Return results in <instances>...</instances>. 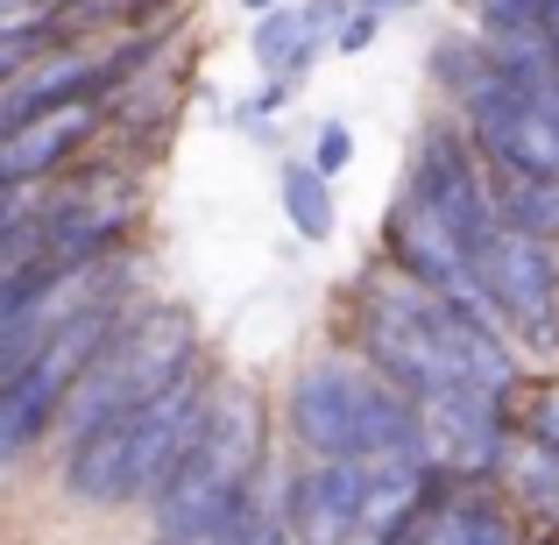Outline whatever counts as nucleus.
I'll return each mask as SVG.
<instances>
[{"instance_id":"nucleus-15","label":"nucleus","mask_w":559,"mask_h":545,"mask_svg":"<svg viewBox=\"0 0 559 545\" xmlns=\"http://www.w3.org/2000/svg\"><path fill=\"white\" fill-rule=\"evenodd\" d=\"M276 205H284V220H290L298 241H333V227H341L333 178H319L305 156H284V164H276Z\"/></svg>"},{"instance_id":"nucleus-9","label":"nucleus","mask_w":559,"mask_h":545,"mask_svg":"<svg viewBox=\"0 0 559 545\" xmlns=\"http://www.w3.org/2000/svg\"><path fill=\"white\" fill-rule=\"evenodd\" d=\"M411 418H418V453L432 475L447 482H496V461L510 447V411L503 396L447 382V390L411 396Z\"/></svg>"},{"instance_id":"nucleus-6","label":"nucleus","mask_w":559,"mask_h":545,"mask_svg":"<svg viewBox=\"0 0 559 545\" xmlns=\"http://www.w3.org/2000/svg\"><path fill=\"white\" fill-rule=\"evenodd\" d=\"M114 319H121V305H85V312L57 319L50 341L36 347V362H28L22 376L0 382V475H8V467H22L28 453L50 439L57 404H64L71 376L93 362V347L114 333Z\"/></svg>"},{"instance_id":"nucleus-13","label":"nucleus","mask_w":559,"mask_h":545,"mask_svg":"<svg viewBox=\"0 0 559 545\" xmlns=\"http://www.w3.org/2000/svg\"><path fill=\"white\" fill-rule=\"evenodd\" d=\"M396 545H518V510L496 482H432L425 510Z\"/></svg>"},{"instance_id":"nucleus-22","label":"nucleus","mask_w":559,"mask_h":545,"mask_svg":"<svg viewBox=\"0 0 559 545\" xmlns=\"http://www.w3.org/2000/svg\"><path fill=\"white\" fill-rule=\"evenodd\" d=\"M28 205H36V185H28V191H0V248H8L14 234H22Z\"/></svg>"},{"instance_id":"nucleus-5","label":"nucleus","mask_w":559,"mask_h":545,"mask_svg":"<svg viewBox=\"0 0 559 545\" xmlns=\"http://www.w3.org/2000/svg\"><path fill=\"white\" fill-rule=\"evenodd\" d=\"M447 305L432 298L425 284L396 276L390 262L369 270L355 284V312H347V355L369 362L396 396H425V390H447L453 368H447Z\"/></svg>"},{"instance_id":"nucleus-21","label":"nucleus","mask_w":559,"mask_h":545,"mask_svg":"<svg viewBox=\"0 0 559 545\" xmlns=\"http://www.w3.org/2000/svg\"><path fill=\"white\" fill-rule=\"evenodd\" d=\"M382 28H390V22H382V14H361V8H347V14H341V28H333V43H326V50H333V57H361V50H369V43L382 36Z\"/></svg>"},{"instance_id":"nucleus-12","label":"nucleus","mask_w":559,"mask_h":545,"mask_svg":"<svg viewBox=\"0 0 559 545\" xmlns=\"http://www.w3.org/2000/svg\"><path fill=\"white\" fill-rule=\"evenodd\" d=\"M276 518L298 545H355L361 524V461H312L305 453L298 467H284L276 482Z\"/></svg>"},{"instance_id":"nucleus-8","label":"nucleus","mask_w":559,"mask_h":545,"mask_svg":"<svg viewBox=\"0 0 559 545\" xmlns=\"http://www.w3.org/2000/svg\"><path fill=\"white\" fill-rule=\"evenodd\" d=\"M475 276L518 355H559V248L552 241L496 227V241L475 256Z\"/></svg>"},{"instance_id":"nucleus-4","label":"nucleus","mask_w":559,"mask_h":545,"mask_svg":"<svg viewBox=\"0 0 559 545\" xmlns=\"http://www.w3.org/2000/svg\"><path fill=\"white\" fill-rule=\"evenodd\" d=\"M284 433L312 461H382V453H418V418L411 404L376 376L369 362L312 355L284 382Z\"/></svg>"},{"instance_id":"nucleus-16","label":"nucleus","mask_w":559,"mask_h":545,"mask_svg":"<svg viewBox=\"0 0 559 545\" xmlns=\"http://www.w3.org/2000/svg\"><path fill=\"white\" fill-rule=\"evenodd\" d=\"M496 489L510 496V510L559 518V453H552V447H532V439L510 433L503 461H496Z\"/></svg>"},{"instance_id":"nucleus-17","label":"nucleus","mask_w":559,"mask_h":545,"mask_svg":"<svg viewBox=\"0 0 559 545\" xmlns=\"http://www.w3.org/2000/svg\"><path fill=\"white\" fill-rule=\"evenodd\" d=\"M425 71H432L439 99H447V107H461V99L489 79V50H481L475 28H447V36H432V50H425Z\"/></svg>"},{"instance_id":"nucleus-10","label":"nucleus","mask_w":559,"mask_h":545,"mask_svg":"<svg viewBox=\"0 0 559 545\" xmlns=\"http://www.w3.org/2000/svg\"><path fill=\"white\" fill-rule=\"evenodd\" d=\"M382 262H390L396 276H411V284H425L432 298H453V305L489 312L481 276H475V256H467V248L453 241V234L439 227L418 199H404V191H396L390 213H382Z\"/></svg>"},{"instance_id":"nucleus-14","label":"nucleus","mask_w":559,"mask_h":545,"mask_svg":"<svg viewBox=\"0 0 559 545\" xmlns=\"http://www.w3.org/2000/svg\"><path fill=\"white\" fill-rule=\"evenodd\" d=\"M489 170V205L503 227L532 234V241L559 248V178H538V170H510V164H481Z\"/></svg>"},{"instance_id":"nucleus-11","label":"nucleus","mask_w":559,"mask_h":545,"mask_svg":"<svg viewBox=\"0 0 559 545\" xmlns=\"http://www.w3.org/2000/svg\"><path fill=\"white\" fill-rule=\"evenodd\" d=\"M99 135H107V99H79V107L8 121L0 128V191H28V185L64 178Z\"/></svg>"},{"instance_id":"nucleus-23","label":"nucleus","mask_w":559,"mask_h":545,"mask_svg":"<svg viewBox=\"0 0 559 545\" xmlns=\"http://www.w3.org/2000/svg\"><path fill=\"white\" fill-rule=\"evenodd\" d=\"M347 8H361V14H382V22H390V14H418L425 0H347Z\"/></svg>"},{"instance_id":"nucleus-20","label":"nucleus","mask_w":559,"mask_h":545,"mask_svg":"<svg viewBox=\"0 0 559 545\" xmlns=\"http://www.w3.org/2000/svg\"><path fill=\"white\" fill-rule=\"evenodd\" d=\"M552 0H467L475 28H546Z\"/></svg>"},{"instance_id":"nucleus-2","label":"nucleus","mask_w":559,"mask_h":545,"mask_svg":"<svg viewBox=\"0 0 559 545\" xmlns=\"http://www.w3.org/2000/svg\"><path fill=\"white\" fill-rule=\"evenodd\" d=\"M262 467H270V411L248 382L219 376L213 382V404H205L199 433H191L185 461L170 467V482L150 496V524L156 545H178L213 532L219 518L262 496Z\"/></svg>"},{"instance_id":"nucleus-19","label":"nucleus","mask_w":559,"mask_h":545,"mask_svg":"<svg viewBox=\"0 0 559 545\" xmlns=\"http://www.w3.org/2000/svg\"><path fill=\"white\" fill-rule=\"evenodd\" d=\"M305 164H312L319 178H341V170L355 164V128H347V121H319V128H312V150H305Z\"/></svg>"},{"instance_id":"nucleus-24","label":"nucleus","mask_w":559,"mask_h":545,"mask_svg":"<svg viewBox=\"0 0 559 545\" xmlns=\"http://www.w3.org/2000/svg\"><path fill=\"white\" fill-rule=\"evenodd\" d=\"M234 8H241V14H262V8H276V0H234Z\"/></svg>"},{"instance_id":"nucleus-18","label":"nucleus","mask_w":559,"mask_h":545,"mask_svg":"<svg viewBox=\"0 0 559 545\" xmlns=\"http://www.w3.org/2000/svg\"><path fill=\"white\" fill-rule=\"evenodd\" d=\"M503 411H510V433L518 439L559 453V376H524L518 390L503 396Z\"/></svg>"},{"instance_id":"nucleus-7","label":"nucleus","mask_w":559,"mask_h":545,"mask_svg":"<svg viewBox=\"0 0 559 545\" xmlns=\"http://www.w3.org/2000/svg\"><path fill=\"white\" fill-rule=\"evenodd\" d=\"M404 199H418L467 256L496 241V205H489V170H481L475 142L453 114H432V121L411 135V164H404Z\"/></svg>"},{"instance_id":"nucleus-1","label":"nucleus","mask_w":559,"mask_h":545,"mask_svg":"<svg viewBox=\"0 0 559 545\" xmlns=\"http://www.w3.org/2000/svg\"><path fill=\"white\" fill-rule=\"evenodd\" d=\"M213 368H191L178 376L164 396H150V404L121 411V418L93 425V433H79L64 447V467H57V482H64L71 503L85 510H128V503H150L156 489L170 482V467L185 461L191 433H199L205 404H213Z\"/></svg>"},{"instance_id":"nucleus-3","label":"nucleus","mask_w":559,"mask_h":545,"mask_svg":"<svg viewBox=\"0 0 559 545\" xmlns=\"http://www.w3.org/2000/svg\"><path fill=\"white\" fill-rule=\"evenodd\" d=\"M199 362H205L199 355V319H191L185 305H170V298L121 305L114 333L93 347V362L71 376L50 439L71 447L79 433H93V425L121 418V411H135V404H150V396H164L170 382L191 376Z\"/></svg>"},{"instance_id":"nucleus-25","label":"nucleus","mask_w":559,"mask_h":545,"mask_svg":"<svg viewBox=\"0 0 559 545\" xmlns=\"http://www.w3.org/2000/svg\"><path fill=\"white\" fill-rule=\"evenodd\" d=\"M538 545H559V538H538Z\"/></svg>"}]
</instances>
